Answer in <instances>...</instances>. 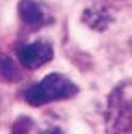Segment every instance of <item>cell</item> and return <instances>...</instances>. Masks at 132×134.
Wrapping results in <instances>:
<instances>
[{
  "mask_svg": "<svg viewBox=\"0 0 132 134\" xmlns=\"http://www.w3.org/2000/svg\"><path fill=\"white\" fill-rule=\"evenodd\" d=\"M54 48L52 43L47 39H37L32 43H19L17 45V58L26 69H37L52 60Z\"/></svg>",
  "mask_w": 132,
  "mask_h": 134,
  "instance_id": "3957f363",
  "label": "cell"
},
{
  "mask_svg": "<svg viewBox=\"0 0 132 134\" xmlns=\"http://www.w3.org/2000/svg\"><path fill=\"white\" fill-rule=\"evenodd\" d=\"M19 69L17 65L11 62L9 56H6L2 50H0V78L2 80H8V82H13V80H19Z\"/></svg>",
  "mask_w": 132,
  "mask_h": 134,
  "instance_id": "8992f818",
  "label": "cell"
},
{
  "mask_svg": "<svg viewBox=\"0 0 132 134\" xmlns=\"http://www.w3.org/2000/svg\"><path fill=\"white\" fill-rule=\"evenodd\" d=\"M39 134H65L61 129H45V130H41Z\"/></svg>",
  "mask_w": 132,
  "mask_h": 134,
  "instance_id": "ba28073f",
  "label": "cell"
},
{
  "mask_svg": "<svg viewBox=\"0 0 132 134\" xmlns=\"http://www.w3.org/2000/svg\"><path fill=\"white\" fill-rule=\"evenodd\" d=\"M82 19L93 30H104L112 23V15H110L108 8H88Z\"/></svg>",
  "mask_w": 132,
  "mask_h": 134,
  "instance_id": "5b68a950",
  "label": "cell"
},
{
  "mask_svg": "<svg viewBox=\"0 0 132 134\" xmlns=\"http://www.w3.org/2000/svg\"><path fill=\"white\" fill-rule=\"evenodd\" d=\"M19 17L26 30L36 32L43 26L52 23V15L47 11V8L36 0H21L19 2Z\"/></svg>",
  "mask_w": 132,
  "mask_h": 134,
  "instance_id": "277c9868",
  "label": "cell"
},
{
  "mask_svg": "<svg viewBox=\"0 0 132 134\" xmlns=\"http://www.w3.org/2000/svg\"><path fill=\"white\" fill-rule=\"evenodd\" d=\"M106 134H132V82L119 84L108 97Z\"/></svg>",
  "mask_w": 132,
  "mask_h": 134,
  "instance_id": "6da1fadb",
  "label": "cell"
},
{
  "mask_svg": "<svg viewBox=\"0 0 132 134\" xmlns=\"http://www.w3.org/2000/svg\"><path fill=\"white\" fill-rule=\"evenodd\" d=\"M30 129H32V121L28 117H21V119H17V123L13 125L11 134H28Z\"/></svg>",
  "mask_w": 132,
  "mask_h": 134,
  "instance_id": "52a82bcc",
  "label": "cell"
},
{
  "mask_svg": "<svg viewBox=\"0 0 132 134\" xmlns=\"http://www.w3.org/2000/svg\"><path fill=\"white\" fill-rule=\"evenodd\" d=\"M78 93L76 84H73L67 76L63 75H48L41 82H36L28 86L22 91V99L32 106H43L52 100H61V99H71Z\"/></svg>",
  "mask_w": 132,
  "mask_h": 134,
  "instance_id": "7a4b0ae2",
  "label": "cell"
}]
</instances>
